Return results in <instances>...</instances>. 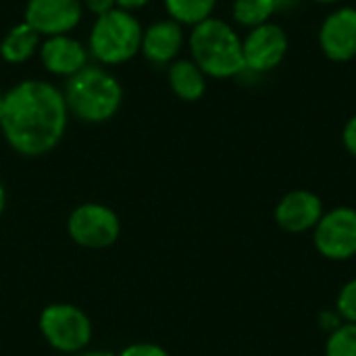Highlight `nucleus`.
<instances>
[{"mask_svg":"<svg viewBox=\"0 0 356 356\" xmlns=\"http://www.w3.org/2000/svg\"><path fill=\"white\" fill-rule=\"evenodd\" d=\"M69 108L50 81L23 79L2 96L0 129L6 144L21 156H44L65 138Z\"/></svg>","mask_w":356,"mask_h":356,"instance_id":"nucleus-1","label":"nucleus"},{"mask_svg":"<svg viewBox=\"0 0 356 356\" xmlns=\"http://www.w3.org/2000/svg\"><path fill=\"white\" fill-rule=\"evenodd\" d=\"M63 96L69 115L75 119L83 123H104L119 113L123 88L102 65H86L65 81Z\"/></svg>","mask_w":356,"mask_h":356,"instance_id":"nucleus-2","label":"nucleus"},{"mask_svg":"<svg viewBox=\"0 0 356 356\" xmlns=\"http://www.w3.org/2000/svg\"><path fill=\"white\" fill-rule=\"evenodd\" d=\"M192 60L207 77L229 79L246 71L242 54V38L223 19L209 17L192 27L188 38Z\"/></svg>","mask_w":356,"mask_h":356,"instance_id":"nucleus-3","label":"nucleus"},{"mask_svg":"<svg viewBox=\"0 0 356 356\" xmlns=\"http://www.w3.org/2000/svg\"><path fill=\"white\" fill-rule=\"evenodd\" d=\"M142 31L144 29L134 13L117 6L96 17L88 38V50L102 65L127 63L140 52Z\"/></svg>","mask_w":356,"mask_h":356,"instance_id":"nucleus-4","label":"nucleus"},{"mask_svg":"<svg viewBox=\"0 0 356 356\" xmlns=\"http://www.w3.org/2000/svg\"><path fill=\"white\" fill-rule=\"evenodd\" d=\"M44 342L60 355H79L92 342V321L83 309L69 302H52L38 319Z\"/></svg>","mask_w":356,"mask_h":356,"instance_id":"nucleus-5","label":"nucleus"},{"mask_svg":"<svg viewBox=\"0 0 356 356\" xmlns=\"http://www.w3.org/2000/svg\"><path fill=\"white\" fill-rule=\"evenodd\" d=\"M69 238L88 250H104L121 236V217L115 209L100 202L77 204L67 219Z\"/></svg>","mask_w":356,"mask_h":356,"instance_id":"nucleus-6","label":"nucleus"},{"mask_svg":"<svg viewBox=\"0 0 356 356\" xmlns=\"http://www.w3.org/2000/svg\"><path fill=\"white\" fill-rule=\"evenodd\" d=\"M313 246L327 261H350L356 257V209L334 207L315 225Z\"/></svg>","mask_w":356,"mask_h":356,"instance_id":"nucleus-7","label":"nucleus"},{"mask_svg":"<svg viewBox=\"0 0 356 356\" xmlns=\"http://www.w3.org/2000/svg\"><path fill=\"white\" fill-rule=\"evenodd\" d=\"M288 33L277 23H263L248 29L242 38V54L246 71L269 73L282 65L288 54Z\"/></svg>","mask_w":356,"mask_h":356,"instance_id":"nucleus-8","label":"nucleus"},{"mask_svg":"<svg viewBox=\"0 0 356 356\" xmlns=\"http://www.w3.org/2000/svg\"><path fill=\"white\" fill-rule=\"evenodd\" d=\"M323 213L325 207L319 194L305 188H296L280 198L273 211V219L277 227L288 234H307L315 229Z\"/></svg>","mask_w":356,"mask_h":356,"instance_id":"nucleus-9","label":"nucleus"},{"mask_svg":"<svg viewBox=\"0 0 356 356\" xmlns=\"http://www.w3.org/2000/svg\"><path fill=\"white\" fill-rule=\"evenodd\" d=\"M81 15V0H27L25 6V23L44 38L73 31Z\"/></svg>","mask_w":356,"mask_h":356,"instance_id":"nucleus-10","label":"nucleus"},{"mask_svg":"<svg viewBox=\"0 0 356 356\" xmlns=\"http://www.w3.org/2000/svg\"><path fill=\"white\" fill-rule=\"evenodd\" d=\"M319 48L334 63H348L356 56V8L332 10L319 27Z\"/></svg>","mask_w":356,"mask_h":356,"instance_id":"nucleus-11","label":"nucleus"},{"mask_svg":"<svg viewBox=\"0 0 356 356\" xmlns=\"http://www.w3.org/2000/svg\"><path fill=\"white\" fill-rule=\"evenodd\" d=\"M40 60L44 69L52 75L69 79L77 71H81L86 65H90V50L83 46L77 38H71L69 33L63 35H50L40 44Z\"/></svg>","mask_w":356,"mask_h":356,"instance_id":"nucleus-12","label":"nucleus"},{"mask_svg":"<svg viewBox=\"0 0 356 356\" xmlns=\"http://www.w3.org/2000/svg\"><path fill=\"white\" fill-rule=\"evenodd\" d=\"M184 48V25L173 19L154 21L142 31L140 52L152 65H171Z\"/></svg>","mask_w":356,"mask_h":356,"instance_id":"nucleus-13","label":"nucleus"},{"mask_svg":"<svg viewBox=\"0 0 356 356\" xmlns=\"http://www.w3.org/2000/svg\"><path fill=\"white\" fill-rule=\"evenodd\" d=\"M173 94L186 102H196L207 92V75L192 58H175L167 71Z\"/></svg>","mask_w":356,"mask_h":356,"instance_id":"nucleus-14","label":"nucleus"},{"mask_svg":"<svg viewBox=\"0 0 356 356\" xmlns=\"http://www.w3.org/2000/svg\"><path fill=\"white\" fill-rule=\"evenodd\" d=\"M40 33L25 21L10 27V31L0 42V56L10 65H21L29 60L40 50Z\"/></svg>","mask_w":356,"mask_h":356,"instance_id":"nucleus-15","label":"nucleus"},{"mask_svg":"<svg viewBox=\"0 0 356 356\" xmlns=\"http://www.w3.org/2000/svg\"><path fill=\"white\" fill-rule=\"evenodd\" d=\"M169 13V19L177 21L179 25H198L213 17L217 0H163Z\"/></svg>","mask_w":356,"mask_h":356,"instance_id":"nucleus-16","label":"nucleus"},{"mask_svg":"<svg viewBox=\"0 0 356 356\" xmlns=\"http://www.w3.org/2000/svg\"><path fill=\"white\" fill-rule=\"evenodd\" d=\"M277 6H280V0H234L232 15L238 25L252 29L263 23H269Z\"/></svg>","mask_w":356,"mask_h":356,"instance_id":"nucleus-17","label":"nucleus"},{"mask_svg":"<svg viewBox=\"0 0 356 356\" xmlns=\"http://www.w3.org/2000/svg\"><path fill=\"white\" fill-rule=\"evenodd\" d=\"M325 356H356V323H342L327 334Z\"/></svg>","mask_w":356,"mask_h":356,"instance_id":"nucleus-18","label":"nucleus"},{"mask_svg":"<svg viewBox=\"0 0 356 356\" xmlns=\"http://www.w3.org/2000/svg\"><path fill=\"white\" fill-rule=\"evenodd\" d=\"M336 311L344 323H356V277L340 288L336 296Z\"/></svg>","mask_w":356,"mask_h":356,"instance_id":"nucleus-19","label":"nucleus"},{"mask_svg":"<svg viewBox=\"0 0 356 356\" xmlns=\"http://www.w3.org/2000/svg\"><path fill=\"white\" fill-rule=\"evenodd\" d=\"M117 356H171L167 348L154 342H134L127 344Z\"/></svg>","mask_w":356,"mask_h":356,"instance_id":"nucleus-20","label":"nucleus"},{"mask_svg":"<svg viewBox=\"0 0 356 356\" xmlns=\"http://www.w3.org/2000/svg\"><path fill=\"white\" fill-rule=\"evenodd\" d=\"M342 144L346 148V152L356 159V115H353L342 129Z\"/></svg>","mask_w":356,"mask_h":356,"instance_id":"nucleus-21","label":"nucleus"},{"mask_svg":"<svg viewBox=\"0 0 356 356\" xmlns=\"http://www.w3.org/2000/svg\"><path fill=\"white\" fill-rule=\"evenodd\" d=\"M342 323H344V321H342V317L338 315V311H336V309H332V311H323V313L319 315V327H321L323 332H327V334L336 332Z\"/></svg>","mask_w":356,"mask_h":356,"instance_id":"nucleus-22","label":"nucleus"},{"mask_svg":"<svg viewBox=\"0 0 356 356\" xmlns=\"http://www.w3.org/2000/svg\"><path fill=\"white\" fill-rule=\"evenodd\" d=\"M81 4H83L92 15H96V17H100V15H104V13H108V10H113V8H117V0H81Z\"/></svg>","mask_w":356,"mask_h":356,"instance_id":"nucleus-23","label":"nucleus"},{"mask_svg":"<svg viewBox=\"0 0 356 356\" xmlns=\"http://www.w3.org/2000/svg\"><path fill=\"white\" fill-rule=\"evenodd\" d=\"M148 2H150V0H117V6H119V8H123V10L134 13V10H138V8L146 6Z\"/></svg>","mask_w":356,"mask_h":356,"instance_id":"nucleus-24","label":"nucleus"},{"mask_svg":"<svg viewBox=\"0 0 356 356\" xmlns=\"http://www.w3.org/2000/svg\"><path fill=\"white\" fill-rule=\"evenodd\" d=\"M75 356H117L115 353H111V350H81L79 355H75Z\"/></svg>","mask_w":356,"mask_h":356,"instance_id":"nucleus-25","label":"nucleus"},{"mask_svg":"<svg viewBox=\"0 0 356 356\" xmlns=\"http://www.w3.org/2000/svg\"><path fill=\"white\" fill-rule=\"evenodd\" d=\"M4 209H6V188H4V184L0 181V217H2V213H4Z\"/></svg>","mask_w":356,"mask_h":356,"instance_id":"nucleus-26","label":"nucleus"},{"mask_svg":"<svg viewBox=\"0 0 356 356\" xmlns=\"http://www.w3.org/2000/svg\"><path fill=\"white\" fill-rule=\"evenodd\" d=\"M313 2H317V4H334L338 0H313Z\"/></svg>","mask_w":356,"mask_h":356,"instance_id":"nucleus-27","label":"nucleus"},{"mask_svg":"<svg viewBox=\"0 0 356 356\" xmlns=\"http://www.w3.org/2000/svg\"><path fill=\"white\" fill-rule=\"evenodd\" d=\"M2 96H4V94H0V108H2Z\"/></svg>","mask_w":356,"mask_h":356,"instance_id":"nucleus-28","label":"nucleus"}]
</instances>
